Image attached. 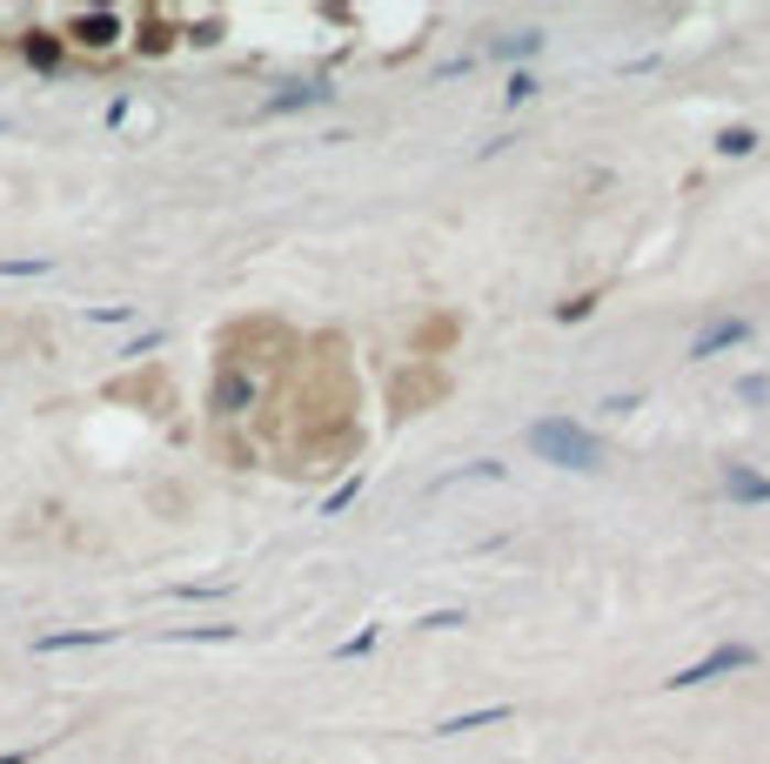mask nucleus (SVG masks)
<instances>
[{
	"mask_svg": "<svg viewBox=\"0 0 770 764\" xmlns=\"http://www.w3.org/2000/svg\"><path fill=\"white\" fill-rule=\"evenodd\" d=\"M530 450H536L543 463H556V470H596V463H604V443H596L583 422H570V416L530 422Z\"/></svg>",
	"mask_w": 770,
	"mask_h": 764,
	"instance_id": "1",
	"label": "nucleus"
},
{
	"mask_svg": "<svg viewBox=\"0 0 770 764\" xmlns=\"http://www.w3.org/2000/svg\"><path fill=\"white\" fill-rule=\"evenodd\" d=\"M376 650V631H362V637H349V644H335V657H369Z\"/></svg>",
	"mask_w": 770,
	"mask_h": 764,
	"instance_id": "12",
	"label": "nucleus"
},
{
	"mask_svg": "<svg viewBox=\"0 0 770 764\" xmlns=\"http://www.w3.org/2000/svg\"><path fill=\"white\" fill-rule=\"evenodd\" d=\"M115 631H54V637H41L34 650H80V644H108Z\"/></svg>",
	"mask_w": 770,
	"mask_h": 764,
	"instance_id": "7",
	"label": "nucleus"
},
{
	"mask_svg": "<svg viewBox=\"0 0 770 764\" xmlns=\"http://www.w3.org/2000/svg\"><path fill=\"white\" fill-rule=\"evenodd\" d=\"M356 489H362V476H356V483H341V489H335L322 509H328V517H335V509H349V503H356Z\"/></svg>",
	"mask_w": 770,
	"mask_h": 764,
	"instance_id": "14",
	"label": "nucleus"
},
{
	"mask_svg": "<svg viewBox=\"0 0 770 764\" xmlns=\"http://www.w3.org/2000/svg\"><path fill=\"white\" fill-rule=\"evenodd\" d=\"M74 41H88V47H108V41H115V14H88V21L74 28Z\"/></svg>",
	"mask_w": 770,
	"mask_h": 764,
	"instance_id": "9",
	"label": "nucleus"
},
{
	"mask_svg": "<svg viewBox=\"0 0 770 764\" xmlns=\"http://www.w3.org/2000/svg\"><path fill=\"white\" fill-rule=\"evenodd\" d=\"M308 101H328V88H322V80H308V88H289V95H275V101H269V115H289V108H308Z\"/></svg>",
	"mask_w": 770,
	"mask_h": 764,
	"instance_id": "8",
	"label": "nucleus"
},
{
	"mask_svg": "<svg viewBox=\"0 0 770 764\" xmlns=\"http://www.w3.org/2000/svg\"><path fill=\"white\" fill-rule=\"evenodd\" d=\"M0 764H28V751H0Z\"/></svg>",
	"mask_w": 770,
	"mask_h": 764,
	"instance_id": "15",
	"label": "nucleus"
},
{
	"mask_svg": "<svg viewBox=\"0 0 770 764\" xmlns=\"http://www.w3.org/2000/svg\"><path fill=\"white\" fill-rule=\"evenodd\" d=\"M254 402V376H241V369H221V383H215V409L221 416H241Z\"/></svg>",
	"mask_w": 770,
	"mask_h": 764,
	"instance_id": "5",
	"label": "nucleus"
},
{
	"mask_svg": "<svg viewBox=\"0 0 770 764\" xmlns=\"http://www.w3.org/2000/svg\"><path fill=\"white\" fill-rule=\"evenodd\" d=\"M717 148H724V154H750V148H757V134H750V128H724V141H717Z\"/></svg>",
	"mask_w": 770,
	"mask_h": 764,
	"instance_id": "10",
	"label": "nucleus"
},
{
	"mask_svg": "<svg viewBox=\"0 0 770 764\" xmlns=\"http://www.w3.org/2000/svg\"><path fill=\"white\" fill-rule=\"evenodd\" d=\"M589 309H596V295H576V302H563V309H556V322H583Z\"/></svg>",
	"mask_w": 770,
	"mask_h": 764,
	"instance_id": "13",
	"label": "nucleus"
},
{
	"mask_svg": "<svg viewBox=\"0 0 770 764\" xmlns=\"http://www.w3.org/2000/svg\"><path fill=\"white\" fill-rule=\"evenodd\" d=\"M757 664V650L750 644H717L711 657H697V664H683L676 677H670V691H691V685H711V677H730V670H750Z\"/></svg>",
	"mask_w": 770,
	"mask_h": 764,
	"instance_id": "2",
	"label": "nucleus"
},
{
	"mask_svg": "<svg viewBox=\"0 0 770 764\" xmlns=\"http://www.w3.org/2000/svg\"><path fill=\"white\" fill-rule=\"evenodd\" d=\"M422 631H463V611H430V617H422Z\"/></svg>",
	"mask_w": 770,
	"mask_h": 764,
	"instance_id": "11",
	"label": "nucleus"
},
{
	"mask_svg": "<svg viewBox=\"0 0 770 764\" xmlns=\"http://www.w3.org/2000/svg\"><path fill=\"white\" fill-rule=\"evenodd\" d=\"M496 718H509V704H482V711H463V718H443L436 731H443V738H456V731H482V724H496Z\"/></svg>",
	"mask_w": 770,
	"mask_h": 764,
	"instance_id": "6",
	"label": "nucleus"
},
{
	"mask_svg": "<svg viewBox=\"0 0 770 764\" xmlns=\"http://www.w3.org/2000/svg\"><path fill=\"white\" fill-rule=\"evenodd\" d=\"M737 343H750V322H744V315H717L697 343H691V363H711V356H724V349H737Z\"/></svg>",
	"mask_w": 770,
	"mask_h": 764,
	"instance_id": "3",
	"label": "nucleus"
},
{
	"mask_svg": "<svg viewBox=\"0 0 770 764\" xmlns=\"http://www.w3.org/2000/svg\"><path fill=\"white\" fill-rule=\"evenodd\" d=\"M724 496L730 503H770V476L750 463H724Z\"/></svg>",
	"mask_w": 770,
	"mask_h": 764,
	"instance_id": "4",
	"label": "nucleus"
}]
</instances>
